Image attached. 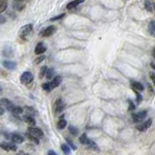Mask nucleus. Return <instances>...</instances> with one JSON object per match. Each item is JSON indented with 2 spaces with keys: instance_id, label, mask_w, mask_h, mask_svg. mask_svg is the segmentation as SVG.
Segmentation results:
<instances>
[{
  "instance_id": "obj_1",
  "label": "nucleus",
  "mask_w": 155,
  "mask_h": 155,
  "mask_svg": "<svg viewBox=\"0 0 155 155\" xmlns=\"http://www.w3.org/2000/svg\"><path fill=\"white\" fill-rule=\"evenodd\" d=\"M32 31H33V25L32 24H26L24 26H22L21 28L19 31V37L22 40H27L28 39L31 34H32Z\"/></svg>"
},
{
  "instance_id": "obj_2",
  "label": "nucleus",
  "mask_w": 155,
  "mask_h": 155,
  "mask_svg": "<svg viewBox=\"0 0 155 155\" xmlns=\"http://www.w3.org/2000/svg\"><path fill=\"white\" fill-rule=\"evenodd\" d=\"M80 142L81 144H84V145H87V147L89 148H92V149H95V150H98V147L97 144H95L94 142H92L91 140H89L87 138V136H86L85 134H83L81 136L80 138Z\"/></svg>"
},
{
  "instance_id": "obj_3",
  "label": "nucleus",
  "mask_w": 155,
  "mask_h": 155,
  "mask_svg": "<svg viewBox=\"0 0 155 155\" xmlns=\"http://www.w3.org/2000/svg\"><path fill=\"white\" fill-rule=\"evenodd\" d=\"M147 111H141L139 112L133 113L132 115V119L136 123H141L145 118V116H147Z\"/></svg>"
},
{
  "instance_id": "obj_4",
  "label": "nucleus",
  "mask_w": 155,
  "mask_h": 155,
  "mask_svg": "<svg viewBox=\"0 0 155 155\" xmlns=\"http://www.w3.org/2000/svg\"><path fill=\"white\" fill-rule=\"evenodd\" d=\"M33 81V75L30 72H24V74L21 76V81L24 84H28Z\"/></svg>"
},
{
  "instance_id": "obj_5",
  "label": "nucleus",
  "mask_w": 155,
  "mask_h": 155,
  "mask_svg": "<svg viewBox=\"0 0 155 155\" xmlns=\"http://www.w3.org/2000/svg\"><path fill=\"white\" fill-rule=\"evenodd\" d=\"M55 31H56V27L54 25L48 26L47 28H45L42 32H41V36H42V37H49V36H52V34L55 33Z\"/></svg>"
},
{
  "instance_id": "obj_6",
  "label": "nucleus",
  "mask_w": 155,
  "mask_h": 155,
  "mask_svg": "<svg viewBox=\"0 0 155 155\" xmlns=\"http://www.w3.org/2000/svg\"><path fill=\"white\" fill-rule=\"evenodd\" d=\"M64 107H65V105H64V103H63L62 99L59 98L56 100L55 103H54V105H53V111L56 113L61 112L63 110H64Z\"/></svg>"
},
{
  "instance_id": "obj_7",
  "label": "nucleus",
  "mask_w": 155,
  "mask_h": 155,
  "mask_svg": "<svg viewBox=\"0 0 155 155\" xmlns=\"http://www.w3.org/2000/svg\"><path fill=\"white\" fill-rule=\"evenodd\" d=\"M0 107H2V108H5L6 110H8V111H10V112H12V110L14 109V105H13V103L10 101V100H8V99H1L0 100Z\"/></svg>"
},
{
  "instance_id": "obj_8",
  "label": "nucleus",
  "mask_w": 155,
  "mask_h": 155,
  "mask_svg": "<svg viewBox=\"0 0 155 155\" xmlns=\"http://www.w3.org/2000/svg\"><path fill=\"white\" fill-rule=\"evenodd\" d=\"M27 132H28L29 134H31L32 136L36 137V138H42V137L44 136L43 132L41 129L39 128H36V127H29L28 130H27Z\"/></svg>"
},
{
  "instance_id": "obj_9",
  "label": "nucleus",
  "mask_w": 155,
  "mask_h": 155,
  "mask_svg": "<svg viewBox=\"0 0 155 155\" xmlns=\"http://www.w3.org/2000/svg\"><path fill=\"white\" fill-rule=\"evenodd\" d=\"M151 124H152V119H147V121L140 123V125L137 126V129H138L140 132H144L151 126Z\"/></svg>"
},
{
  "instance_id": "obj_10",
  "label": "nucleus",
  "mask_w": 155,
  "mask_h": 155,
  "mask_svg": "<svg viewBox=\"0 0 155 155\" xmlns=\"http://www.w3.org/2000/svg\"><path fill=\"white\" fill-rule=\"evenodd\" d=\"M0 147L4 150H7V151H16L17 147L13 144H9V143H1L0 144Z\"/></svg>"
},
{
  "instance_id": "obj_11",
  "label": "nucleus",
  "mask_w": 155,
  "mask_h": 155,
  "mask_svg": "<svg viewBox=\"0 0 155 155\" xmlns=\"http://www.w3.org/2000/svg\"><path fill=\"white\" fill-rule=\"evenodd\" d=\"M61 81H62V77L60 76H56V77H54L52 81L49 83V84H51V87L52 89H54L55 87H57V86L61 84Z\"/></svg>"
},
{
  "instance_id": "obj_12",
  "label": "nucleus",
  "mask_w": 155,
  "mask_h": 155,
  "mask_svg": "<svg viewBox=\"0 0 155 155\" xmlns=\"http://www.w3.org/2000/svg\"><path fill=\"white\" fill-rule=\"evenodd\" d=\"M46 51H47V47H46V46L44 45V43L40 42V43H38L37 46H36L34 52L36 54H43Z\"/></svg>"
},
{
  "instance_id": "obj_13",
  "label": "nucleus",
  "mask_w": 155,
  "mask_h": 155,
  "mask_svg": "<svg viewBox=\"0 0 155 155\" xmlns=\"http://www.w3.org/2000/svg\"><path fill=\"white\" fill-rule=\"evenodd\" d=\"M3 66L6 68L8 70H15L17 68V63L14 61H10V60H5L2 62Z\"/></svg>"
},
{
  "instance_id": "obj_14",
  "label": "nucleus",
  "mask_w": 155,
  "mask_h": 155,
  "mask_svg": "<svg viewBox=\"0 0 155 155\" xmlns=\"http://www.w3.org/2000/svg\"><path fill=\"white\" fill-rule=\"evenodd\" d=\"M131 87L134 89V91H144V85L139 83V81H131Z\"/></svg>"
},
{
  "instance_id": "obj_15",
  "label": "nucleus",
  "mask_w": 155,
  "mask_h": 155,
  "mask_svg": "<svg viewBox=\"0 0 155 155\" xmlns=\"http://www.w3.org/2000/svg\"><path fill=\"white\" fill-rule=\"evenodd\" d=\"M144 8L147 11L152 13L155 11V3L152 2L151 0H147V1L144 2Z\"/></svg>"
},
{
  "instance_id": "obj_16",
  "label": "nucleus",
  "mask_w": 155,
  "mask_h": 155,
  "mask_svg": "<svg viewBox=\"0 0 155 155\" xmlns=\"http://www.w3.org/2000/svg\"><path fill=\"white\" fill-rule=\"evenodd\" d=\"M83 2H84V0H74V1L70 2L69 4H67L66 9H67V10H72V9L78 7L80 4H81Z\"/></svg>"
},
{
  "instance_id": "obj_17",
  "label": "nucleus",
  "mask_w": 155,
  "mask_h": 155,
  "mask_svg": "<svg viewBox=\"0 0 155 155\" xmlns=\"http://www.w3.org/2000/svg\"><path fill=\"white\" fill-rule=\"evenodd\" d=\"M12 141L16 144H21V143L24 142V138H22V137L19 134H13L12 135Z\"/></svg>"
},
{
  "instance_id": "obj_18",
  "label": "nucleus",
  "mask_w": 155,
  "mask_h": 155,
  "mask_svg": "<svg viewBox=\"0 0 155 155\" xmlns=\"http://www.w3.org/2000/svg\"><path fill=\"white\" fill-rule=\"evenodd\" d=\"M24 120L27 123V124H29V125H31V126H33V125H35V119L33 118V116H31V115H25L24 117Z\"/></svg>"
},
{
  "instance_id": "obj_19",
  "label": "nucleus",
  "mask_w": 155,
  "mask_h": 155,
  "mask_svg": "<svg viewBox=\"0 0 155 155\" xmlns=\"http://www.w3.org/2000/svg\"><path fill=\"white\" fill-rule=\"evenodd\" d=\"M61 149H62L63 153H64L65 155H70L71 154V149H70V147L68 144H61Z\"/></svg>"
},
{
  "instance_id": "obj_20",
  "label": "nucleus",
  "mask_w": 155,
  "mask_h": 155,
  "mask_svg": "<svg viewBox=\"0 0 155 155\" xmlns=\"http://www.w3.org/2000/svg\"><path fill=\"white\" fill-rule=\"evenodd\" d=\"M66 125H67L66 120L63 117H61L60 119H59L58 123H57V127H58L59 129H64L65 127H66Z\"/></svg>"
},
{
  "instance_id": "obj_21",
  "label": "nucleus",
  "mask_w": 155,
  "mask_h": 155,
  "mask_svg": "<svg viewBox=\"0 0 155 155\" xmlns=\"http://www.w3.org/2000/svg\"><path fill=\"white\" fill-rule=\"evenodd\" d=\"M148 32L151 35H155V21H150L148 25Z\"/></svg>"
},
{
  "instance_id": "obj_22",
  "label": "nucleus",
  "mask_w": 155,
  "mask_h": 155,
  "mask_svg": "<svg viewBox=\"0 0 155 155\" xmlns=\"http://www.w3.org/2000/svg\"><path fill=\"white\" fill-rule=\"evenodd\" d=\"M3 55H5L6 57H11L13 55V52H12V49L7 47L4 49V51H3Z\"/></svg>"
},
{
  "instance_id": "obj_23",
  "label": "nucleus",
  "mask_w": 155,
  "mask_h": 155,
  "mask_svg": "<svg viewBox=\"0 0 155 155\" xmlns=\"http://www.w3.org/2000/svg\"><path fill=\"white\" fill-rule=\"evenodd\" d=\"M26 137L28 138V140H30L31 142L35 143L36 144H39V140H38V138H36V137H34V136H32L31 134H29L28 132L26 133Z\"/></svg>"
},
{
  "instance_id": "obj_24",
  "label": "nucleus",
  "mask_w": 155,
  "mask_h": 155,
  "mask_svg": "<svg viewBox=\"0 0 155 155\" xmlns=\"http://www.w3.org/2000/svg\"><path fill=\"white\" fill-rule=\"evenodd\" d=\"M54 76V69H48L47 72H46V77H47L48 80H51L52 78H53Z\"/></svg>"
},
{
  "instance_id": "obj_25",
  "label": "nucleus",
  "mask_w": 155,
  "mask_h": 155,
  "mask_svg": "<svg viewBox=\"0 0 155 155\" xmlns=\"http://www.w3.org/2000/svg\"><path fill=\"white\" fill-rule=\"evenodd\" d=\"M22 112H24V110H22V108H21V107H14V109L12 110L11 112H13L14 115H21V113Z\"/></svg>"
},
{
  "instance_id": "obj_26",
  "label": "nucleus",
  "mask_w": 155,
  "mask_h": 155,
  "mask_svg": "<svg viewBox=\"0 0 155 155\" xmlns=\"http://www.w3.org/2000/svg\"><path fill=\"white\" fill-rule=\"evenodd\" d=\"M7 9V2L5 0H0V13L4 12Z\"/></svg>"
},
{
  "instance_id": "obj_27",
  "label": "nucleus",
  "mask_w": 155,
  "mask_h": 155,
  "mask_svg": "<svg viewBox=\"0 0 155 155\" xmlns=\"http://www.w3.org/2000/svg\"><path fill=\"white\" fill-rule=\"evenodd\" d=\"M47 70H48V67L47 66H43L42 68H41L40 73H39V78H40V79L44 78V76L46 75V72H47Z\"/></svg>"
},
{
  "instance_id": "obj_28",
  "label": "nucleus",
  "mask_w": 155,
  "mask_h": 155,
  "mask_svg": "<svg viewBox=\"0 0 155 155\" xmlns=\"http://www.w3.org/2000/svg\"><path fill=\"white\" fill-rule=\"evenodd\" d=\"M42 88L44 90H46L47 92H49V91H52V87H51V84H49V83H46V84H42Z\"/></svg>"
},
{
  "instance_id": "obj_29",
  "label": "nucleus",
  "mask_w": 155,
  "mask_h": 155,
  "mask_svg": "<svg viewBox=\"0 0 155 155\" xmlns=\"http://www.w3.org/2000/svg\"><path fill=\"white\" fill-rule=\"evenodd\" d=\"M69 132L73 136H77L78 133H79V130H78L76 127H74V126H70L69 127Z\"/></svg>"
},
{
  "instance_id": "obj_30",
  "label": "nucleus",
  "mask_w": 155,
  "mask_h": 155,
  "mask_svg": "<svg viewBox=\"0 0 155 155\" xmlns=\"http://www.w3.org/2000/svg\"><path fill=\"white\" fill-rule=\"evenodd\" d=\"M65 17V15L64 14H62V15H59V16H56V17H52L51 20H49V21H60V20H62L63 17Z\"/></svg>"
},
{
  "instance_id": "obj_31",
  "label": "nucleus",
  "mask_w": 155,
  "mask_h": 155,
  "mask_svg": "<svg viewBox=\"0 0 155 155\" xmlns=\"http://www.w3.org/2000/svg\"><path fill=\"white\" fill-rule=\"evenodd\" d=\"M14 8L17 11H21L24 9V6H21V2H15L14 3Z\"/></svg>"
},
{
  "instance_id": "obj_32",
  "label": "nucleus",
  "mask_w": 155,
  "mask_h": 155,
  "mask_svg": "<svg viewBox=\"0 0 155 155\" xmlns=\"http://www.w3.org/2000/svg\"><path fill=\"white\" fill-rule=\"evenodd\" d=\"M135 93L137 95V102H138V104H140L141 102H142V100H143L142 95L139 93V91H135Z\"/></svg>"
},
{
  "instance_id": "obj_33",
  "label": "nucleus",
  "mask_w": 155,
  "mask_h": 155,
  "mask_svg": "<svg viewBox=\"0 0 155 155\" xmlns=\"http://www.w3.org/2000/svg\"><path fill=\"white\" fill-rule=\"evenodd\" d=\"M66 141H67V143H68V144H69V147H71L72 149H74V150H76V149H77V147H76V145H75L74 144H73V143H72V141H71V140H69V139H67Z\"/></svg>"
},
{
  "instance_id": "obj_34",
  "label": "nucleus",
  "mask_w": 155,
  "mask_h": 155,
  "mask_svg": "<svg viewBox=\"0 0 155 155\" xmlns=\"http://www.w3.org/2000/svg\"><path fill=\"white\" fill-rule=\"evenodd\" d=\"M128 103H129V111H134L136 109V106L134 105V103L131 101V100H128Z\"/></svg>"
},
{
  "instance_id": "obj_35",
  "label": "nucleus",
  "mask_w": 155,
  "mask_h": 155,
  "mask_svg": "<svg viewBox=\"0 0 155 155\" xmlns=\"http://www.w3.org/2000/svg\"><path fill=\"white\" fill-rule=\"evenodd\" d=\"M44 59H45V55H41V56H39L37 59H36V60H35V63H36V64H39V63H40V62H42V61L44 60Z\"/></svg>"
},
{
  "instance_id": "obj_36",
  "label": "nucleus",
  "mask_w": 155,
  "mask_h": 155,
  "mask_svg": "<svg viewBox=\"0 0 155 155\" xmlns=\"http://www.w3.org/2000/svg\"><path fill=\"white\" fill-rule=\"evenodd\" d=\"M149 77H150V79H151L153 84L155 85V74H154V73H152V72H150L149 73Z\"/></svg>"
},
{
  "instance_id": "obj_37",
  "label": "nucleus",
  "mask_w": 155,
  "mask_h": 155,
  "mask_svg": "<svg viewBox=\"0 0 155 155\" xmlns=\"http://www.w3.org/2000/svg\"><path fill=\"white\" fill-rule=\"evenodd\" d=\"M25 110L27 111V112H28V113H29V112H31V113H32V115H33V113L35 112L33 109H32V108H30V107H28V108L26 107V108H25Z\"/></svg>"
},
{
  "instance_id": "obj_38",
  "label": "nucleus",
  "mask_w": 155,
  "mask_h": 155,
  "mask_svg": "<svg viewBox=\"0 0 155 155\" xmlns=\"http://www.w3.org/2000/svg\"><path fill=\"white\" fill-rule=\"evenodd\" d=\"M6 22V19L3 16L0 15V24H5Z\"/></svg>"
},
{
  "instance_id": "obj_39",
  "label": "nucleus",
  "mask_w": 155,
  "mask_h": 155,
  "mask_svg": "<svg viewBox=\"0 0 155 155\" xmlns=\"http://www.w3.org/2000/svg\"><path fill=\"white\" fill-rule=\"evenodd\" d=\"M48 155H57V154L54 152L53 150H49V151L48 152Z\"/></svg>"
},
{
  "instance_id": "obj_40",
  "label": "nucleus",
  "mask_w": 155,
  "mask_h": 155,
  "mask_svg": "<svg viewBox=\"0 0 155 155\" xmlns=\"http://www.w3.org/2000/svg\"><path fill=\"white\" fill-rule=\"evenodd\" d=\"M4 113V109L2 107H0V115H2Z\"/></svg>"
},
{
  "instance_id": "obj_41",
  "label": "nucleus",
  "mask_w": 155,
  "mask_h": 155,
  "mask_svg": "<svg viewBox=\"0 0 155 155\" xmlns=\"http://www.w3.org/2000/svg\"><path fill=\"white\" fill-rule=\"evenodd\" d=\"M19 155H30V154L25 153V152H24V151H20V152H19Z\"/></svg>"
},
{
  "instance_id": "obj_42",
  "label": "nucleus",
  "mask_w": 155,
  "mask_h": 155,
  "mask_svg": "<svg viewBox=\"0 0 155 155\" xmlns=\"http://www.w3.org/2000/svg\"><path fill=\"white\" fill-rule=\"evenodd\" d=\"M150 66L152 67V69H154V70H155V64H154L153 62H152V63H150Z\"/></svg>"
},
{
  "instance_id": "obj_43",
  "label": "nucleus",
  "mask_w": 155,
  "mask_h": 155,
  "mask_svg": "<svg viewBox=\"0 0 155 155\" xmlns=\"http://www.w3.org/2000/svg\"><path fill=\"white\" fill-rule=\"evenodd\" d=\"M152 56H153V57L155 58V48H154V49H152Z\"/></svg>"
},
{
  "instance_id": "obj_44",
  "label": "nucleus",
  "mask_w": 155,
  "mask_h": 155,
  "mask_svg": "<svg viewBox=\"0 0 155 155\" xmlns=\"http://www.w3.org/2000/svg\"><path fill=\"white\" fill-rule=\"evenodd\" d=\"M24 0H15V2H22Z\"/></svg>"
}]
</instances>
